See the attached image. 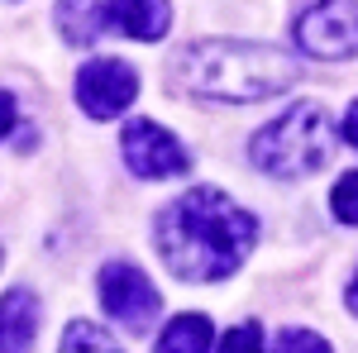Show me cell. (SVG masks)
I'll list each match as a JSON object with an SVG mask.
<instances>
[{"label":"cell","mask_w":358,"mask_h":353,"mask_svg":"<svg viewBox=\"0 0 358 353\" xmlns=\"http://www.w3.org/2000/svg\"><path fill=\"white\" fill-rule=\"evenodd\" d=\"M258 239V219L215 187H192L153 219V244L172 277L182 282H224L239 272Z\"/></svg>","instance_id":"cell-1"},{"label":"cell","mask_w":358,"mask_h":353,"mask_svg":"<svg viewBox=\"0 0 358 353\" xmlns=\"http://www.w3.org/2000/svg\"><path fill=\"white\" fill-rule=\"evenodd\" d=\"M296 77H301L296 57L268 48V43H239V38L187 43L172 62V82L182 91L206 96V101H229V106L277 96V91L296 86Z\"/></svg>","instance_id":"cell-2"},{"label":"cell","mask_w":358,"mask_h":353,"mask_svg":"<svg viewBox=\"0 0 358 353\" xmlns=\"http://www.w3.org/2000/svg\"><path fill=\"white\" fill-rule=\"evenodd\" d=\"M330 148H334L330 115L320 106H310V101H301L287 115H277L268 129L253 134L248 158L268 177H306V172H320L330 163Z\"/></svg>","instance_id":"cell-3"},{"label":"cell","mask_w":358,"mask_h":353,"mask_svg":"<svg viewBox=\"0 0 358 353\" xmlns=\"http://www.w3.org/2000/svg\"><path fill=\"white\" fill-rule=\"evenodd\" d=\"M120 153H124L129 172L143 182H167V177H182L192 167V153L182 148V138L163 129L158 120H129L120 134Z\"/></svg>","instance_id":"cell-4"},{"label":"cell","mask_w":358,"mask_h":353,"mask_svg":"<svg viewBox=\"0 0 358 353\" xmlns=\"http://www.w3.org/2000/svg\"><path fill=\"white\" fill-rule=\"evenodd\" d=\"M101 305H106V315L120 320V325L129 329V334H143V329L158 320V287L134 268V263H106L101 268Z\"/></svg>","instance_id":"cell-5"},{"label":"cell","mask_w":358,"mask_h":353,"mask_svg":"<svg viewBox=\"0 0 358 353\" xmlns=\"http://www.w3.org/2000/svg\"><path fill=\"white\" fill-rule=\"evenodd\" d=\"M296 43L306 57H354L358 53V5H306L296 15Z\"/></svg>","instance_id":"cell-6"},{"label":"cell","mask_w":358,"mask_h":353,"mask_svg":"<svg viewBox=\"0 0 358 353\" xmlns=\"http://www.w3.org/2000/svg\"><path fill=\"white\" fill-rule=\"evenodd\" d=\"M134 96H138V77L120 57H96L77 72V106L91 120H115L120 110H129Z\"/></svg>","instance_id":"cell-7"},{"label":"cell","mask_w":358,"mask_h":353,"mask_svg":"<svg viewBox=\"0 0 358 353\" xmlns=\"http://www.w3.org/2000/svg\"><path fill=\"white\" fill-rule=\"evenodd\" d=\"M38 296L29 287H15L0 296V353H29L34 339H38Z\"/></svg>","instance_id":"cell-8"},{"label":"cell","mask_w":358,"mask_h":353,"mask_svg":"<svg viewBox=\"0 0 358 353\" xmlns=\"http://www.w3.org/2000/svg\"><path fill=\"white\" fill-rule=\"evenodd\" d=\"M101 24L120 29L129 38H163L167 24H172V5H148V0H124V5H101Z\"/></svg>","instance_id":"cell-9"},{"label":"cell","mask_w":358,"mask_h":353,"mask_svg":"<svg viewBox=\"0 0 358 353\" xmlns=\"http://www.w3.org/2000/svg\"><path fill=\"white\" fill-rule=\"evenodd\" d=\"M206 349H210V320L201 310H187V315H177L158 334V349L153 353H206Z\"/></svg>","instance_id":"cell-10"},{"label":"cell","mask_w":358,"mask_h":353,"mask_svg":"<svg viewBox=\"0 0 358 353\" xmlns=\"http://www.w3.org/2000/svg\"><path fill=\"white\" fill-rule=\"evenodd\" d=\"M57 29H62V38L67 43H77V48H91L96 43V34H101V5H57Z\"/></svg>","instance_id":"cell-11"},{"label":"cell","mask_w":358,"mask_h":353,"mask_svg":"<svg viewBox=\"0 0 358 353\" xmlns=\"http://www.w3.org/2000/svg\"><path fill=\"white\" fill-rule=\"evenodd\" d=\"M57 353H124V349H120L101 325H91V320H72V325L62 329V349H57Z\"/></svg>","instance_id":"cell-12"},{"label":"cell","mask_w":358,"mask_h":353,"mask_svg":"<svg viewBox=\"0 0 358 353\" xmlns=\"http://www.w3.org/2000/svg\"><path fill=\"white\" fill-rule=\"evenodd\" d=\"M273 353H334V349L320 339V334H315V329H301V325H296V329H282V334H277Z\"/></svg>","instance_id":"cell-13"},{"label":"cell","mask_w":358,"mask_h":353,"mask_svg":"<svg viewBox=\"0 0 358 353\" xmlns=\"http://www.w3.org/2000/svg\"><path fill=\"white\" fill-rule=\"evenodd\" d=\"M334 215L344 224H358V167L334 182Z\"/></svg>","instance_id":"cell-14"},{"label":"cell","mask_w":358,"mask_h":353,"mask_svg":"<svg viewBox=\"0 0 358 353\" xmlns=\"http://www.w3.org/2000/svg\"><path fill=\"white\" fill-rule=\"evenodd\" d=\"M220 353H263V325L248 320V325L229 329V334L220 339Z\"/></svg>","instance_id":"cell-15"},{"label":"cell","mask_w":358,"mask_h":353,"mask_svg":"<svg viewBox=\"0 0 358 353\" xmlns=\"http://www.w3.org/2000/svg\"><path fill=\"white\" fill-rule=\"evenodd\" d=\"M339 134H344V143H354V148H358V101L344 110V124H339Z\"/></svg>","instance_id":"cell-16"},{"label":"cell","mask_w":358,"mask_h":353,"mask_svg":"<svg viewBox=\"0 0 358 353\" xmlns=\"http://www.w3.org/2000/svg\"><path fill=\"white\" fill-rule=\"evenodd\" d=\"M10 124H15V96H10V91H0V138L10 134Z\"/></svg>","instance_id":"cell-17"},{"label":"cell","mask_w":358,"mask_h":353,"mask_svg":"<svg viewBox=\"0 0 358 353\" xmlns=\"http://www.w3.org/2000/svg\"><path fill=\"white\" fill-rule=\"evenodd\" d=\"M344 301H349V310H354V315H358V277H354V282H349V291H344Z\"/></svg>","instance_id":"cell-18"}]
</instances>
